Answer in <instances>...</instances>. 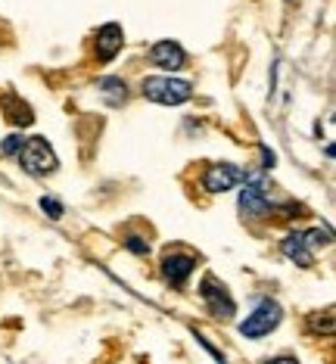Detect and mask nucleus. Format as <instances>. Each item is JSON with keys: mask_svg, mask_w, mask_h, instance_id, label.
I'll return each instance as SVG.
<instances>
[{"mask_svg": "<svg viewBox=\"0 0 336 364\" xmlns=\"http://www.w3.org/2000/svg\"><path fill=\"white\" fill-rule=\"evenodd\" d=\"M150 60L159 65V69H166V72H178V69H184L187 53L181 50L178 41H159V44L150 47Z\"/></svg>", "mask_w": 336, "mask_h": 364, "instance_id": "obj_8", "label": "nucleus"}, {"mask_svg": "<svg viewBox=\"0 0 336 364\" xmlns=\"http://www.w3.org/2000/svg\"><path fill=\"white\" fill-rule=\"evenodd\" d=\"M200 296H202V302H206V309L215 314V318H234V311H237V302L231 299V293H227V287L224 284H218L215 277H202V284H200Z\"/></svg>", "mask_w": 336, "mask_h": 364, "instance_id": "obj_4", "label": "nucleus"}, {"mask_svg": "<svg viewBox=\"0 0 336 364\" xmlns=\"http://www.w3.org/2000/svg\"><path fill=\"white\" fill-rule=\"evenodd\" d=\"M16 156H19V165L28 175H50L56 168V153L50 150V144L44 137H28Z\"/></svg>", "mask_w": 336, "mask_h": 364, "instance_id": "obj_2", "label": "nucleus"}, {"mask_svg": "<svg viewBox=\"0 0 336 364\" xmlns=\"http://www.w3.org/2000/svg\"><path fill=\"white\" fill-rule=\"evenodd\" d=\"M121 44H125V31H121V26H116V22L103 26L100 31H97V60H103V63L116 60Z\"/></svg>", "mask_w": 336, "mask_h": 364, "instance_id": "obj_9", "label": "nucleus"}, {"mask_svg": "<svg viewBox=\"0 0 336 364\" xmlns=\"http://www.w3.org/2000/svg\"><path fill=\"white\" fill-rule=\"evenodd\" d=\"M22 144H26V137H22V134H10V137L4 140V144H0V153H4V156H13V153L22 150Z\"/></svg>", "mask_w": 336, "mask_h": 364, "instance_id": "obj_13", "label": "nucleus"}, {"mask_svg": "<svg viewBox=\"0 0 336 364\" xmlns=\"http://www.w3.org/2000/svg\"><path fill=\"white\" fill-rule=\"evenodd\" d=\"M0 106H4L6 122H13V125L28 128L31 122H35V115H31V106L22 100L19 94H4V97H0Z\"/></svg>", "mask_w": 336, "mask_h": 364, "instance_id": "obj_10", "label": "nucleus"}, {"mask_svg": "<svg viewBox=\"0 0 336 364\" xmlns=\"http://www.w3.org/2000/svg\"><path fill=\"white\" fill-rule=\"evenodd\" d=\"M97 90L109 106H121L128 100V85L121 78H100L97 81Z\"/></svg>", "mask_w": 336, "mask_h": 364, "instance_id": "obj_12", "label": "nucleus"}, {"mask_svg": "<svg viewBox=\"0 0 336 364\" xmlns=\"http://www.w3.org/2000/svg\"><path fill=\"white\" fill-rule=\"evenodd\" d=\"M40 209L50 215L53 221H56V218H63V203H56L53 196H44V200H40Z\"/></svg>", "mask_w": 336, "mask_h": 364, "instance_id": "obj_16", "label": "nucleus"}, {"mask_svg": "<svg viewBox=\"0 0 336 364\" xmlns=\"http://www.w3.org/2000/svg\"><path fill=\"white\" fill-rule=\"evenodd\" d=\"M281 314H283V311H281V305H277V302H271V299L259 302L256 311L246 314V321L240 324V336H246V339L268 336L277 324H281Z\"/></svg>", "mask_w": 336, "mask_h": 364, "instance_id": "obj_3", "label": "nucleus"}, {"mask_svg": "<svg viewBox=\"0 0 336 364\" xmlns=\"http://www.w3.org/2000/svg\"><path fill=\"white\" fill-rule=\"evenodd\" d=\"M193 94L190 81H181V78H166V75H156V78H143V97L153 103H162V106H178V103H187Z\"/></svg>", "mask_w": 336, "mask_h": 364, "instance_id": "obj_1", "label": "nucleus"}, {"mask_svg": "<svg viewBox=\"0 0 336 364\" xmlns=\"http://www.w3.org/2000/svg\"><path fill=\"white\" fill-rule=\"evenodd\" d=\"M193 268H196V259L187 252H168L166 259H162V274H166L171 287H184L187 277L193 274Z\"/></svg>", "mask_w": 336, "mask_h": 364, "instance_id": "obj_7", "label": "nucleus"}, {"mask_svg": "<svg viewBox=\"0 0 336 364\" xmlns=\"http://www.w3.org/2000/svg\"><path fill=\"white\" fill-rule=\"evenodd\" d=\"M268 364H299V361L296 358H271Z\"/></svg>", "mask_w": 336, "mask_h": 364, "instance_id": "obj_18", "label": "nucleus"}, {"mask_svg": "<svg viewBox=\"0 0 336 364\" xmlns=\"http://www.w3.org/2000/svg\"><path fill=\"white\" fill-rule=\"evenodd\" d=\"M281 250H283L286 259H290V262H296L299 268H311V250H308V243H305V237H302V234L286 237Z\"/></svg>", "mask_w": 336, "mask_h": 364, "instance_id": "obj_11", "label": "nucleus"}, {"mask_svg": "<svg viewBox=\"0 0 336 364\" xmlns=\"http://www.w3.org/2000/svg\"><path fill=\"white\" fill-rule=\"evenodd\" d=\"M302 237H305L308 246H327V243H330V230H321V228L308 230V234H302Z\"/></svg>", "mask_w": 336, "mask_h": 364, "instance_id": "obj_14", "label": "nucleus"}, {"mask_svg": "<svg viewBox=\"0 0 336 364\" xmlns=\"http://www.w3.org/2000/svg\"><path fill=\"white\" fill-rule=\"evenodd\" d=\"M240 178H243V171L237 168V165L218 162V165H209L206 168V175H202V187H206L209 193H224V190H231Z\"/></svg>", "mask_w": 336, "mask_h": 364, "instance_id": "obj_6", "label": "nucleus"}, {"mask_svg": "<svg viewBox=\"0 0 336 364\" xmlns=\"http://www.w3.org/2000/svg\"><path fill=\"white\" fill-rule=\"evenodd\" d=\"M240 209H243V215H249V218H265V215L274 212V205L265 193V181H261V175H252L246 181V187L240 193Z\"/></svg>", "mask_w": 336, "mask_h": 364, "instance_id": "obj_5", "label": "nucleus"}, {"mask_svg": "<svg viewBox=\"0 0 336 364\" xmlns=\"http://www.w3.org/2000/svg\"><path fill=\"white\" fill-rule=\"evenodd\" d=\"M125 246H128L131 252H137V255H150V243H146L143 237H134V234H131V237H125Z\"/></svg>", "mask_w": 336, "mask_h": 364, "instance_id": "obj_15", "label": "nucleus"}, {"mask_svg": "<svg viewBox=\"0 0 336 364\" xmlns=\"http://www.w3.org/2000/svg\"><path fill=\"white\" fill-rule=\"evenodd\" d=\"M308 327L318 330V327H321V318H311ZM324 330H327V333H333V311H324Z\"/></svg>", "mask_w": 336, "mask_h": 364, "instance_id": "obj_17", "label": "nucleus"}]
</instances>
